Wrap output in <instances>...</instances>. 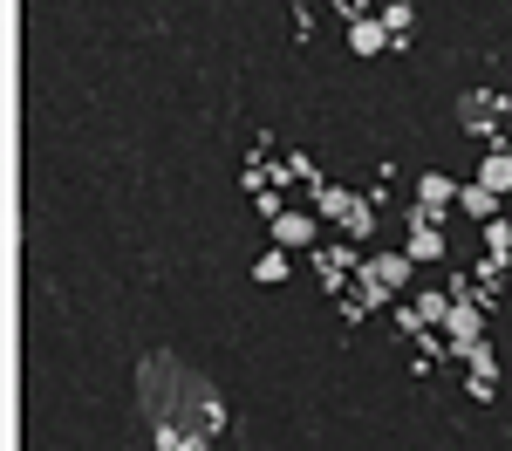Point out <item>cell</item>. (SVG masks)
<instances>
[{
  "label": "cell",
  "mask_w": 512,
  "mask_h": 451,
  "mask_svg": "<svg viewBox=\"0 0 512 451\" xmlns=\"http://www.w3.org/2000/svg\"><path fill=\"white\" fill-rule=\"evenodd\" d=\"M137 404L151 424V451H205L226 431V397L212 390V376H198L164 349L137 363Z\"/></svg>",
  "instance_id": "1"
},
{
  "label": "cell",
  "mask_w": 512,
  "mask_h": 451,
  "mask_svg": "<svg viewBox=\"0 0 512 451\" xmlns=\"http://www.w3.org/2000/svg\"><path fill=\"white\" fill-rule=\"evenodd\" d=\"M444 342H451V356L465 363L478 342H485V301H451V315H444Z\"/></svg>",
  "instance_id": "2"
},
{
  "label": "cell",
  "mask_w": 512,
  "mask_h": 451,
  "mask_svg": "<svg viewBox=\"0 0 512 451\" xmlns=\"http://www.w3.org/2000/svg\"><path fill=\"white\" fill-rule=\"evenodd\" d=\"M403 253H410L417 267H437V260H444V219H431V212L410 205V240H403Z\"/></svg>",
  "instance_id": "3"
},
{
  "label": "cell",
  "mask_w": 512,
  "mask_h": 451,
  "mask_svg": "<svg viewBox=\"0 0 512 451\" xmlns=\"http://www.w3.org/2000/svg\"><path fill=\"white\" fill-rule=\"evenodd\" d=\"M355 274H362V281H376V287H390V294H403V287L417 281V260H410V253H369Z\"/></svg>",
  "instance_id": "4"
},
{
  "label": "cell",
  "mask_w": 512,
  "mask_h": 451,
  "mask_svg": "<svg viewBox=\"0 0 512 451\" xmlns=\"http://www.w3.org/2000/svg\"><path fill=\"white\" fill-rule=\"evenodd\" d=\"M458 178L451 171H417V212H431V219H444V212H458Z\"/></svg>",
  "instance_id": "5"
},
{
  "label": "cell",
  "mask_w": 512,
  "mask_h": 451,
  "mask_svg": "<svg viewBox=\"0 0 512 451\" xmlns=\"http://www.w3.org/2000/svg\"><path fill=\"white\" fill-rule=\"evenodd\" d=\"M506 117V96H492V89H465V96H458V123H465V130H492V123Z\"/></svg>",
  "instance_id": "6"
},
{
  "label": "cell",
  "mask_w": 512,
  "mask_h": 451,
  "mask_svg": "<svg viewBox=\"0 0 512 451\" xmlns=\"http://www.w3.org/2000/svg\"><path fill=\"white\" fill-rule=\"evenodd\" d=\"M315 240H321L315 212H280V219H274V246H287V253H308Z\"/></svg>",
  "instance_id": "7"
},
{
  "label": "cell",
  "mask_w": 512,
  "mask_h": 451,
  "mask_svg": "<svg viewBox=\"0 0 512 451\" xmlns=\"http://www.w3.org/2000/svg\"><path fill=\"white\" fill-rule=\"evenodd\" d=\"M349 48L362 55V62H376V55H390L396 41H390V28H383L376 14H362V21H349Z\"/></svg>",
  "instance_id": "8"
},
{
  "label": "cell",
  "mask_w": 512,
  "mask_h": 451,
  "mask_svg": "<svg viewBox=\"0 0 512 451\" xmlns=\"http://www.w3.org/2000/svg\"><path fill=\"white\" fill-rule=\"evenodd\" d=\"M349 212H355V192H349V185H321V192H315V219H321V226H342Z\"/></svg>",
  "instance_id": "9"
},
{
  "label": "cell",
  "mask_w": 512,
  "mask_h": 451,
  "mask_svg": "<svg viewBox=\"0 0 512 451\" xmlns=\"http://www.w3.org/2000/svg\"><path fill=\"white\" fill-rule=\"evenodd\" d=\"M458 212H465V219H478V226H485V219H499V192H492V185H465V192H458Z\"/></svg>",
  "instance_id": "10"
},
{
  "label": "cell",
  "mask_w": 512,
  "mask_h": 451,
  "mask_svg": "<svg viewBox=\"0 0 512 451\" xmlns=\"http://www.w3.org/2000/svg\"><path fill=\"white\" fill-rule=\"evenodd\" d=\"M376 21H383V28H390V41L403 48V41H410V28H417V7H410V0H383V7H376Z\"/></svg>",
  "instance_id": "11"
},
{
  "label": "cell",
  "mask_w": 512,
  "mask_h": 451,
  "mask_svg": "<svg viewBox=\"0 0 512 451\" xmlns=\"http://www.w3.org/2000/svg\"><path fill=\"white\" fill-rule=\"evenodd\" d=\"M478 185H492V192L506 199L512 192V151H485V158H478Z\"/></svg>",
  "instance_id": "12"
},
{
  "label": "cell",
  "mask_w": 512,
  "mask_h": 451,
  "mask_svg": "<svg viewBox=\"0 0 512 451\" xmlns=\"http://www.w3.org/2000/svg\"><path fill=\"white\" fill-rule=\"evenodd\" d=\"M287 260H294L287 246H267V253L253 260V281H260V287H280V281H287Z\"/></svg>",
  "instance_id": "13"
},
{
  "label": "cell",
  "mask_w": 512,
  "mask_h": 451,
  "mask_svg": "<svg viewBox=\"0 0 512 451\" xmlns=\"http://www.w3.org/2000/svg\"><path fill=\"white\" fill-rule=\"evenodd\" d=\"M485 253L512 267V219H506V212H499V219H485Z\"/></svg>",
  "instance_id": "14"
},
{
  "label": "cell",
  "mask_w": 512,
  "mask_h": 451,
  "mask_svg": "<svg viewBox=\"0 0 512 451\" xmlns=\"http://www.w3.org/2000/svg\"><path fill=\"white\" fill-rule=\"evenodd\" d=\"M417 315H424L431 328H444V315H451V294H444V287H417Z\"/></svg>",
  "instance_id": "15"
},
{
  "label": "cell",
  "mask_w": 512,
  "mask_h": 451,
  "mask_svg": "<svg viewBox=\"0 0 512 451\" xmlns=\"http://www.w3.org/2000/svg\"><path fill=\"white\" fill-rule=\"evenodd\" d=\"M342 233H349V246H362L369 233H376V205H369V199H355V212L342 219Z\"/></svg>",
  "instance_id": "16"
},
{
  "label": "cell",
  "mask_w": 512,
  "mask_h": 451,
  "mask_svg": "<svg viewBox=\"0 0 512 451\" xmlns=\"http://www.w3.org/2000/svg\"><path fill=\"white\" fill-rule=\"evenodd\" d=\"M465 390H472L478 404H492V397H499V376H478V369H472V376H465Z\"/></svg>",
  "instance_id": "17"
},
{
  "label": "cell",
  "mask_w": 512,
  "mask_h": 451,
  "mask_svg": "<svg viewBox=\"0 0 512 451\" xmlns=\"http://www.w3.org/2000/svg\"><path fill=\"white\" fill-rule=\"evenodd\" d=\"M280 212H287V205H280V185H267V192H260V219H267V226H274Z\"/></svg>",
  "instance_id": "18"
}]
</instances>
